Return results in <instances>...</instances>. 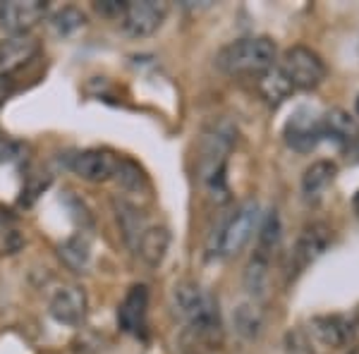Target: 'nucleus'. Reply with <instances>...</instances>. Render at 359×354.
Returning a JSON list of instances; mask_svg holds the SVG:
<instances>
[{
	"instance_id": "7c9ffc66",
	"label": "nucleus",
	"mask_w": 359,
	"mask_h": 354,
	"mask_svg": "<svg viewBox=\"0 0 359 354\" xmlns=\"http://www.w3.org/2000/svg\"><path fill=\"white\" fill-rule=\"evenodd\" d=\"M357 113H359V98H357Z\"/></svg>"
},
{
	"instance_id": "c756f323",
	"label": "nucleus",
	"mask_w": 359,
	"mask_h": 354,
	"mask_svg": "<svg viewBox=\"0 0 359 354\" xmlns=\"http://www.w3.org/2000/svg\"><path fill=\"white\" fill-rule=\"evenodd\" d=\"M352 326H355V335H359V311H357V316L352 318Z\"/></svg>"
},
{
	"instance_id": "9b49d317",
	"label": "nucleus",
	"mask_w": 359,
	"mask_h": 354,
	"mask_svg": "<svg viewBox=\"0 0 359 354\" xmlns=\"http://www.w3.org/2000/svg\"><path fill=\"white\" fill-rule=\"evenodd\" d=\"M283 137H285L287 147L294 149L297 154H309V151H314L318 147V142L323 139L321 118L311 113V110L299 108L285 123Z\"/></svg>"
},
{
	"instance_id": "dca6fc26",
	"label": "nucleus",
	"mask_w": 359,
	"mask_h": 354,
	"mask_svg": "<svg viewBox=\"0 0 359 354\" xmlns=\"http://www.w3.org/2000/svg\"><path fill=\"white\" fill-rule=\"evenodd\" d=\"M338 175V165L333 161H314L302 175V194L309 204H316Z\"/></svg>"
},
{
	"instance_id": "7ed1b4c3",
	"label": "nucleus",
	"mask_w": 359,
	"mask_h": 354,
	"mask_svg": "<svg viewBox=\"0 0 359 354\" xmlns=\"http://www.w3.org/2000/svg\"><path fill=\"white\" fill-rule=\"evenodd\" d=\"M276 65V43L269 36H247L223 46L216 67L230 77H262Z\"/></svg>"
},
{
	"instance_id": "1a4fd4ad",
	"label": "nucleus",
	"mask_w": 359,
	"mask_h": 354,
	"mask_svg": "<svg viewBox=\"0 0 359 354\" xmlns=\"http://www.w3.org/2000/svg\"><path fill=\"white\" fill-rule=\"evenodd\" d=\"M120 161H123V156H118L111 149H86L74 156L69 168H72L74 175L82 177L84 182L101 184V182H108V179H115Z\"/></svg>"
},
{
	"instance_id": "39448f33",
	"label": "nucleus",
	"mask_w": 359,
	"mask_h": 354,
	"mask_svg": "<svg viewBox=\"0 0 359 354\" xmlns=\"http://www.w3.org/2000/svg\"><path fill=\"white\" fill-rule=\"evenodd\" d=\"M278 69L285 77V82L292 86V91L316 89L326 79V65H323L321 55L316 50L306 48V46H292V48H287Z\"/></svg>"
},
{
	"instance_id": "393cba45",
	"label": "nucleus",
	"mask_w": 359,
	"mask_h": 354,
	"mask_svg": "<svg viewBox=\"0 0 359 354\" xmlns=\"http://www.w3.org/2000/svg\"><path fill=\"white\" fill-rule=\"evenodd\" d=\"M15 91H17V82H15L13 74H5V77H0V108H3L5 103L15 96Z\"/></svg>"
},
{
	"instance_id": "c85d7f7f",
	"label": "nucleus",
	"mask_w": 359,
	"mask_h": 354,
	"mask_svg": "<svg viewBox=\"0 0 359 354\" xmlns=\"http://www.w3.org/2000/svg\"><path fill=\"white\" fill-rule=\"evenodd\" d=\"M352 208H355V213L359 216V191L355 194V199H352Z\"/></svg>"
},
{
	"instance_id": "6ab92c4d",
	"label": "nucleus",
	"mask_w": 359,
	"mask_h": 354,
	"mask_svg": "<svg viewBox=\"0 0 359 354\" xmlns=\"http://www.w3.org/2000/svg\"><path fill=\"white\" fill-rule=\"evenodd\" d=\"M115 211H118V223H120V228H123L127 245L135 249L139 235H142L144 228H147L142 211H139L137 206L127 204V201H115Z\"/></svg>"
},
{
	"instance_id": "bb28decb",
	"label": "nucleus",
	"mask_w": 359,
	"mask_h": 354,
	"mask_svg": "<svg viewBox=\"0 0 359 354\" xmlns=\"http://www.w3.org/2000/svg\"><path fill=\"white\" fill-rule=\"evenodd\" d=\"M347 154H352V158L359 161V137L355 139V142L347 144Z\"/></svg>"
},
{
	"instance_id": "4468645a",
	"label": "nucleus",
	"mask_w": 359,
	"mask_h": 354,
	"mask_svg": "<svg viewBox=\"0 0 359 354\" xmlns=\"http://www.w3.org/2000/svg\"><path fill=\"white\" fill-rule=\"evenodd\" d=\"M168 249H170V230L163 228V225H147L135 245V252L151 268H158L163 264Z\"/></svg>"
},
{
	"instance_id": "423d86ee",
	"label": "nucleus",
	"mask_w": 359,
	"mask_h": 354,
	"mask_svg": "<svg viewBox=\"0 0 359 354\" xmlns=\"http://www.w3.org/2000/svg\"><path fill=\"white\" fill-rule=\"evenodd\" d=\"M168 17V3L158 0H130L120 15V29L130 39H147L154 36L163 27Z\"/></svg>"
},
{
	"instance_id": "0eeeda50",
	"label": "nucleus",
	"mask_w": 359,
	"mask_h": 354,
	"mask_svg": "<svg viewBox=\"0 0 359 354\" xmlns=\"http://www.w3.org/2000/svg\"><path fill=\"white\" fill-rule=\"evenodd\" d=\"M333 242V230L326 223H311L299 232L297 242L292 247V257H290V271L287 275L297 278L299 273L306 271V266H311L314 261L331 247Z\"/></svg>"
},
{
	"instance_id": "f03ea898",
	"label": "nucleus",
	"mask_w": 359,
	"mask_h": 354,
	"mask_svg": "<svg viewBox=\"0 0 359 354\" xmlns=\"http://www.w3.org/2000/svg\"><path fill=\"white\" fill-rule=\"evenodd\" d=\"M237 132L230 123H213L204 132L199 156V179L206 194L213 201H228V182H225V163L235 147Z\"/></svg>"
},
{
	"instance_id": "20e7f679",
	"label": "nucleus",
	"mask_w": 359,
	"mask_h": 354,
	"mask_svg": "<svg viewBox=\"0 0 359 354\" xmlns=\"http://www.w3.org/2000/svg\"><path fill=\"white\" fill-rule=\"evenodd\" d=\"M259 204L257 201H245L223 220V225L216 230V235L208 242V254L213 259H233L242 252L254 232L259 230Z\"/></svg>"
},
{
	"instance_id": "9d476101",
	"label": "nucleus",
	"mask_w": 359,
	"mask_h": 354,
	"mask_svg": "<svg viewBox=\"0 0 359 354\" xmlns=\"http://www.w3.org/2000/svg\"><path fill=\"white\" fill-rule=\"evenodd\" d=\"M147 316H149V287L137 282L127 290L118 306V326L123 333L132 338H144L147 335Z\"/></svg>"
},
{
	"instance_id": "ddd939ff",
	"label": "nucleus",
	"mask_w": 359,
	"mask_h": 354,
	"mask_svg": "<svg viewBox=\"0 0 359 354\" xmlns=\"http://www.w3.org/2000/svg\"><path fill=\"white\" fill-rule=\"evenodd\" d=\"M39 50H41V46L32 34L3 39L0 41V77H5V74L15 77L22 67L29 65L39 55Z\"/></svg>"
},
{
	"instance_id": "4be33fe9",
	"label": "nucleus",
	"mask_w": 359,
	"mask_h": 354,
	"mask_svg": "<svg viewBox=\"0 0 359 354\" xmlns=\"http://www.w3.org/2000/svg\"><path fill=\"white\" fill-rule=\"evenodd\" d=\"M235 323L242 335L254 338V335L262 330V311H259V306H254V304H242L235 313Z\"/></svg>"
},
{
	"instance_id": "6e6552de",
	"label": "nucleus",
	"mask_w": 359,
	"mask_h": 354,
	"mask_svg": "<svg viewBox=\"0 0 359 354\" xmlns=\"http://www.w3.org/2000/svg\"><path fill=\"white\" fill-rule=\"evenodd\" d=\"M48 15V3L46 0H10L0 3V29L10 36H22L29 34L39 22Z\"/></svg>"
},
{
	"instance_id": "5701e85b",
	"label": "nucleus",
	"mask_w": 359,
	"mask_h": 354,
	"mask_svg": "<svg viewBox=\"0 0 359 354\" xmlns=\"http://www.w3.org/2000/svg\"><path fill=\"white\" fill-rule=\"evenodd\" d=\"M285 347H287V354H314L309 338H306V333L299 328H294L285 335Z\"/></svg>"
},
{
	"instance_id": "f3484780",
	"label": "nucleus",
	"mask_w": 359,
	"mask_h": 354,
	"mask_svg": "<svg viewBox=\"0 0 359 354\" xmlns=\"http://www.w3.org/2000/svg\"><path fill=\"white\" fill-rule=\"evenodd\" d=\"M321 130H323V139H331V142L340 144V147L347 149V144L355 142L359 137L357 125L345 110H331L328 115L321 118Z\"/></svg>"
},
{
	"instance_id": "f8f14e48",
	"label": "nucleus",
	"mask_w": 359,
	"mask_h": 354,
	"mask_svg": "<svg viewBox=\"0 0 359 354\" xmlns=\"http://www.w3.org/2000/svg\"><path fill=\"white\" fill-rule=\"evenodd\" d=\"M86 309H89V301H86V292L79 285H62L50 294L48 311L57 323L79 326L86 318Z\"/></svg>"
},
{
	"instance_id": "b1692460",
	"label": "nucleus",
	"mask_w": 359,
	"mask_h": 354,
	"mask_svg": "<svg viewBox=\"0 0 359 354\" xmlns=\"http://www.w3.org/2000/svg\"><path fill=\"white\" fill-rule=\"evenodd\" d=\"M96 10L103 17L120 20V15H123V10H125V3H120V0H101V3H96Z\"/></svg>"
},
{
	"instance_id": "412c9836",
	"label": "nucleus",
	"mask_w": 359,
	"mask_h": 354,
	"mask_svg": "<svg viewBox=\"0 0 359 354\" xmlns=\"http://www.w3.org/2000/svg\"><path fill=\"white\" fill-rule=\"evenodd\" d=\"M50 25H53L55 34L69 36V34H74L77 29H82L86 25V15L77 8H62L60 13L50 17Z\"/></svg>"
},
{
	"instance_id": "f257e3e1",
	"label": "nucleus",
	"mask_w": 359,
	"mask_h": 354,
	"mask_svg": "<svg viewBox=\"0 0 359 354\" xmlns=\"http://www.w3.org/2000/svg\"><path fill=\"white\" fill-rule=\"evenodd\" d=\"M172 306L175 313L192 330V335L201 342H218L223 335L218 299L194 280H182L172 290Z\"/></svg>"
},
{
	"instance_id": "a211bd4d",
	"label": "nucleus",
	"mask_w": 359,
	"mask_h": 354,
	"mask_svg": "<svg viewBox=\"0 0 359 354\" xmlns=\"http://www.w3.org/2000/svg\"><path fill=\"white\" fill-rule=\"evenodd\" d=\"M60 259L65 261L72 271H84L89 266V259H91V242L89 237L77 232L72 235L69 240H65L60 245Z\"/></svg>"
},
{
	"instance_id": "aec40b11",
	"label": "nucleus",
	"mask_w": 359,
	"mask_h": 354,
	"mask_svg": "<svg viewBox=\"0 0 359 354\" xmlns=\"http://www.w3.org/2000/svg\"><path fill=\"white\" fill-rule=\"evenodd\" d=\"M259 89H262V94L269 103H280L283 98L292 94V86L285 82V77H283L278 67L269 69V72L259 77Z\"/></svg>"
},
{
	"instance_id": "2eb2a0df",
	"label": "nucleus",
	"mask_w": 359,
	"mask_h": 354,
	"mask_svg": "<svg viewBox=\"0 0 359 354\" xmlns=\"http://www.w3.org/2000/svg\"><path fill=\"white\" fill-rule=\"evenodd\" d=\"M311 333L326 347H345L347 342L355 338V326H352V318L331 313V316L311 318Z\"/></svg>"
},
{
	"instance_id": "cd10ccee",
	"label": "nucleus",
	"mask_w": 359,
	"mask_h": 354,
	"mask_svg": "<svg viewBox=\"0 0 359 354\" xmlns=\"http://www.w3.org/2000/svg\"><path fill=\"white\" fill-rule=\"evenodd\" d=\"M5 220H10V211L5 206H0V223H5Z\"/></svg>"
},
{
	"instance_id": "a878e982",
	"label": "nucleus",
	"mask_w": 359,
	"mask_h": 354,
	"mask_svg": "<svg viewBox=\"0 0 359 354\" xmlns=\"http://www.w3.org/2000/svg\"><path fill=\"white\" fill-rule=\"evenodd\" d=\"M17 154V144L8 135L0 132V161H8Z\"/></svg>"
}]
</instances>
